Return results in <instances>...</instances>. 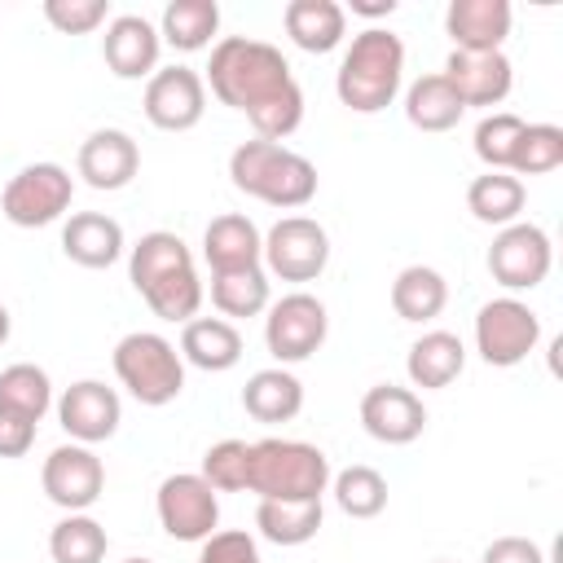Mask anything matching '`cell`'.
<instances>
[{
  "label": "cell",
  "mask_w": 563,
  "mask_h": 563,
  "mask_svg": "<svg viewBox=\"0 0 563 563\" xmlns=\"http://www.w3.org/2000/svg\"><path fill=\"white\" fill-rule=\"evenodd\" d=\"M202 84L211 97L251 119L260 141H286L303 123V88L290 75V62L268 40L224 35L211 48Z\"/></svg>",
  "instance_id": "1"
},
{
  "label": "cell",
  "mask_w": 563,
  "mask_h": 563,
  "mask_svg": "<svg viewBox=\"0 0 563 563\" xmlns=\"http://www.w3.org/2000/svg\"><path fill=\"white\" fill-rule=\"evenodd\" d=\"M128 277L136 286V295L150 303V312L163 321L185 325L198 317V308L207 299L194 251L185 246V238H176L167 229L141 233L136 246H128Z\"/></svg>",
  "instance_id": "2"
},
{
  "label": "cell",
  "mask_w": 563,
  "mask_h": 563,
  "mask_svg": "<svg viewBox=\"0 0 563 563\" xmlns=\"http://www.w3.org/2000/svg\"><path fill=\"white\" fill-rule=\"evenodd\" d=\"M405 84V44L387 26H365L352 35L339 70L334 92L352 114H378L400 97Z\"/></svg>",
  "instance_id": "3"
},
{
  "label": "cell",
  "mask_w": 563,
  "mask_h": 563,
  "mask_svg": "<svg viewBox=\"0 0 563 563\" xmlns=\"http://www.w3.org/2000/svg\"><path fill=\"white\" fill-rule=\"evenodd\" d=\"M229 180L246 198L268 202L277 211H299L317 198V167L303 154H295L277 141H260V136L242 141L229 154Z\"/></svg>",
  "instance_id": "4"
},
{
  "label": "cell",
  "mask_w": 563,
  "mask_h": 563,
  "mask_svg": "<svg viewBox=\"0 0 563 563\" xmlns=\"http://www.w3.org/2000/svg\"><path fill=\"white\" fill-rule=\"evenodd\" d=\"M330 457L308 440L264 435L251 444V484L260 501H321L330 493Z\"/></svg>",
  "instance_id": "5"
},
{
  "label": "cell",
  "mask_w": 563,
  "mask_h": 563,
  "mask_svg": "<svg viewBox=\"0 0 563 563\" xmlns=\"http://www.w3.org/2000/svg\"><path fill=\"white\" fill-rule=\"evenodd\" d=\"M110 365H114V378L128 387V396L150 409H163L185 391V361H180L176 343L154 330L123 334L114 343Z\"/></svg>",
  "instance_id": "6"
},
{
  "label": "cell",
  "mask_w": 563,
  "mask_h": 563,
  "mask_svg": "<svg viewBox=\"0 0 563 563\" xmlns=\"http://www.w3.org/2000/svg\"><path fill=\"white\" fill-rule=\"evenodd\" d=\"M75 198V176L62 163H26L22 172L9 176L0 194V211L18 229H44L70 211Z\"/></svg>",
  "instance_id": "7"
},
{
  "label": "cell",
  "mask_w": 563,
  "mask_h": 563,
  "mask_svg": "<svg viewBox=\"0 0 563 563\" xmlns=\"http://www.w3.org/2000/svg\"><path fill=\"white\" fill-rule=\"evenodd\" d=\"M537 343H541V317L523 299L501 295L475 312V352L484 365L510 369V365L528 361L537 352Z\"/></svg>",
  "instance_id": "8"
},
{
  "label": "cell",
  "mask_w": 563,
  "mask_h": 563,
  "mask_svg": "<svg viewBox=\"0 0 563 563\" xmlns=\"http://www.w3.org/2000/svg\"><path fill=\"white\" fill-rule=\"evenodd\" d=\"M330 334V312L317 295L308 290H290L277 303H268L264 317V347L277 365H299L308 361Z\"/></svg>",
  "instance_id": "9"
},
{
  "label": "cell",
  "mask_w": 563,
  "mask_h": 563,
  "mask_svg": "<svg viewBox=\"0 0 563 563\" xmlns=\"http://www.w3.org/2000/svg\"><path fill=\"white\" fill-rule=\"evenodd\" d=\"M264 273L282 282H317L330 264V233L312 216H282L264 233Z\"/></svg>",
  "instance_id": "10"
},
{
  "label": "cell",
  "mask_w": 563,
  "mask_h": 563,
  "mask_svg": "<svg viewBox=\"0 0 563 563\" xmlns=\"http://www.w3.org/2000/svg\"><path fill=\"white\" fill-rule=\"evenodd\" d=\"M154 515L172 541H207L220 528V497L198 471H176L158 484Z\"/></svg>",
  "instance_id": "11"
},
{
  "label": "cell",
  "mask_w": 563,
  "mask_h": 563,
  "mask_svg": "<svg viewBox=\"0 0 563 563\" xmlns=\"http://www.w3.org/2000/svg\"><path fill=\"white\" fill-rule=\"evenodd\" d=\"M554 264V246L550 233L532 220H515L506 229H497L493 246H488V273L501 290H537L550 277Z\"/></svg>",
  "instance_id": "12"
},
{
  "label": "cell",
  "mask_w": 563,
  "mask_h": 563,
  "mask_svg": "<svg viewBox=\"0 0 563 563\" xmlns=\"http://www.w3.org/2000/svg\"><path fill=\"white\" fill-rule=\"evenodd\" d=\"M40 484L44 497L53 506H62L66 515H84L97 506V497L106 493V466L88 444H57L44 466H40Z\"/></svg>",
  "instance_id": "13"
},
{
  "label": "cell",
  "mask_w": 563,
  "mask_h": 563,
  "mask_svg": "<svg viewBox=\"0 0 563 563\" xmlns=\"http://www.w3.org/2000/svg\"><path fill=\"white\" fill-rule=\"evenodd\" d=\"M141 110L158 132H189L207 114V84L194 66H158L145 79Z\"/></svg>",
  "instance_id": "14"
},
{
  "label": "cell",
  "mask_w": 563,
  "mask_h": 563,
  "mask_svg": "<svg viewBox=\"0 0 563 563\" xmlns=\"http://www.w3.org/2000/svg\"><path fill=\"white\" fill-rule=\"evenodd\" d=\"M53 409H57V422H62V431L75 440V444H101V440H110L114 431H119V422H123V400H119V391L114 387H106L101 378H79V383H70L57 400H53Z\"/></svg>",
  "instance_id": "15"
},
{
  "label": "cell",
  "mask_w": 563,
  "mask_h": 563,
  "mask_svg": "<svg viewBox=\"0 0 563 563\" xmlns=\"http://www.w3.org/2000/svg\"><path fill=\"white\" fill-rule=\"evenodd\" d=\"M75 172L84 176L88 189H101V194L128 189L141 172V145L123 128H97L84 136L75 154Z\"/></svg>",
  "instance_id": "16"
},
{
  "label": "cell",
  "mask_w": 563,
  "mask_h": 563,
  "mask_svg": "<svg viewBox=\"0 0 563 563\" xmlns=\"http://www.w3.org/2000/svg\"><path fill=\"white\" fill-rule=\"evenodd\" d=\"M440 75L449 79V88L457 92V101H462L466 110H471V106L493 110V106H501V101L510 97V88H515V66H510V57H506L501 48H497V53H462V48H453Z\"/></svg>",
  "instance_id": "17"
},
{
  "label": "cell",
  "mask_w": 563,
  "mask_h": 563,
  "mask_svg": "<svg viewBox=\"0 0 563 563\" xmlns=\"http://www.w3.org/2000/svg\"><path fill=\"white\" fill-rule=\"evenodd\" d=\"M361 427L378 440V444H413L427 427V405L413 387H396V383H378L361 396Z\"/></svg>",
  "instance_id": "18"
},
{
  "label": "cell",
  "mask_w": 563,
  "mask_h": 563,
  "mask_svg": "<svg viewBox=\"0 0 563 563\" xmlns=\"http://www.w3.org/2000/svg\"><path fill=\"white\" fill-rule=\"evenodd\" d=\"M158 53H163V35L150 18L141 13H119L106 22L101 35V57L110 66V75L119 79H150L158 70Z\"/></svg>",
  "instance_id": "19"
},
{
  "label": "cell",
  "mask_w": 563,
  "mask_h": 563,
  "mask_svg": "<svg viewBox=\"0 0 563 563\" xmlns=\"http://www.w3.org/2000/svg\"><path fill=\"white\" fill-rule=\"evenodd\" d=\"M510 0H453L444 9V31L462 53H497L510 35Z\"/></svg>",
  "instance_id": "20"
},
{
  "label": "cell",
  "mask_w": 563,
  "mask_h": 563,
  "mask_svg": "<svg viewBox=\"0 0 563 563\" xmlns=\"http://www.w3.org/2000/svg\"><path fill=\"white\" fill-rule=\"evenodd\" d=\"M202 260L211 264V273H238V268H255L264 260V233L255 229L251 216L242 211H224L202 229Z\"/></svg>",
  "instance_id": "21"
},
{
  "label": "cell",
  "mask_w": 563,
  "mask_h": 563,
  "mask_svg": "<svg viewBox=\"0 0 563 563\" xmlns=\"http://www.w3.org/2000/svg\"><path fill=\"white\" fill-rule=\"evenodd\" d=\"M62 251L79 268H110L128 251L123 224L114 216H106V211H75L62 224Z\"/></svg>",
  "instance_id": "22"
},
{
  "label": "cell",
  "mask_w": 563,
  "mask_h": 563,
  "mask_svg": "<svg viewBox=\"0 0 563 563\" xmlns=\"http://www.w3.org/2000/svg\"><path fill=\"white\" fill-rule=\"evenodd\" d=\"M180 361L207 374H224L242 361V334L224 317H194L180 330Z\"/></svg>",
  "instance_id": "23"
},
{
  "label": "cell",
  "mask_w": 563,
  "mask_h": 563,
  "mask_svg": "<svg viewBox=\"0 0 563 563\" xmlns=\"http://www.w3.org/2000/svg\"><path fill=\"white\" fill-rule=\"evenodd\" d=\"M462 369H466V343H462L453 330H427L422 339L409 343L405 374H409L413 387L440 391V387H449Z\"/></svg>",
  "instance_id": "24"
},
{
  "label": "cell",
  "mask_w": 563,
  "mask_h": 563,
  "mask_svg": "<svg viewBox=\"0 0 563 563\" xmlns=\"http://www.w3.org/2000/svg\"><path fill=\"white\" fill-rule=\"evenodd\" d=\"M282 22L290 44L303 53H334L347 35V9L339 0H290Z\"/></svg>",
  "instance_id": "25"
},
{
  "label": "cell",
  "mask_w": 563,
  "mask_h": 563,
  "mask_svg": "<svg viewBox=\"0 0 563 563\" xmlns=\"http://www.w3.org/2000/svg\"><path fill=\"white\" fill-rule=\"evenodd\" d=\"M242 409L255 418V422H290L299 418L303 409V383L286 369V365H268V369H255L242 387Z\"/></svg>",
  "instance_id": "26"
},
{
  "label": "cell",
  "mask_w": 563,
  "mask_h": 563,
  "mask_svg": "<svg viewBox=\"0 0 563 563\" xmlns=\"http://www.w3.org/2000/svg\"><path fill=\"white\" fill-rule=\"evenodd\" d=\"M444 303H449V282H444L440 268L409 264V268L396 273V282H391V308H396L400 321L427 325V321H435L444 312Z\"/></svg>",
  "instance_id": "27"
},
{
  "label": "cell",
  "mask_w": 563,
  "mask_h": 563,
  "mask_svg": "<svg viewBox=\"0 0 563 563\" xmlns=\"http://www.w3.org/2000/svg\"><path fill=\"white\" fill-rule=\"evenodd\" d=\"M466 106L457 101V92L449 88V79L435 70V75H418L409 88H405V119L418 128V132H453L462 123Z\"/></svg>",
  "instance_id": "28"
},
{
  "label": "cell",
  "mask_w": 563,
  "mask_h": 563,
  "mask_svg": "<svg viewBox=\"0 0 563 563\" xmlns=\"http://www.w3.org/2000/svg\"><path fill=\"white\" fill-rule=\"evenodd\" d=\"M523 202H528V189L510 172H484V176H475L466 185V211L479 224H493V229L515 224L523 216Z\"/></svg>",
  "instance_id": "29"
},
{
  "label": "cell",
  "mask_w": 563,
  "mask_h": 563,
  "mask_svg": "<svg viewBox=\"0 0 563 563\" xmlns=\"http://www.w3.org/2000/svg\"><path fill=\"white\" fill-rule=\"evenodd\" d=\"M220 31V4L216 0H172L158 18V35L163 44L180 48V53H198L216 40Z\"/></svg>",
  "instance_id": "30"
},
{
  "label": "cell",
  "mask_w": 563,
  "mask_h": 563,
  "mask_svg": "<svg viewBox=\"0 0 563 563\" xmlns=\"http://www.w3.org/2000/svg\"><path fill=\"white\" fill-rule=\"evenodd\" d=\"M321 501H260L255 506V532L273 545H308L321 532Z\"/></svg>",
  "instance_id": "31"
},
{
  "label": "cell",
  "mask_w": 563,
  "mask_h": 563,
  "mask_svg": "<svg viewBox=\"0 0 563 563\" xmlns=\"http://www.w3.org/2000/svg\"><path fill=\"white\" fill-rule=\"evenodd\" d=\"M211 303L216 312L229 317H260L268 312V273L264 264L255 268H238V273H211Z\"/></svg>",
  "instance_id": "32"
},
{
  "label": "cell",
  "mask_w": 563,
  "mask_h": 563,
  "mask_svg": "<svg viewBox=\"0 0 563 563\" xmlns=\"http://www.w3.org/2000/svg\"><path fill=\"white\" fill-rule=\"evenodd\" d=\"M0 405L40 422L53 409V378L48 369H40L35 361H18L9 369H0Z\"/></svg>",
  "instance_id": "33"
},
{
  "label": "cell",
  "mask_w": 563,
  "mask_h": 563,
  "mask_svg": "<svg viewBox=\"0 0 563 563\" xmlns=\"http://www.w3.org/2000/svg\"><path fill=\"white\" fill-rule=\"evenodd\" d=\"M110 550L106 528L84 510V515H66L53 523L48 532V554L53 563H101Z\"/></svg>",
  "instance_id": "34"
},
{
  "label": "cell",
  "mask_w": 563,
  "mask_h": 563,
  "mask_svg": "<svg viewBox=\"0 0 563 563\" xmlns=\"http://www.w3.org/2000/svg\"><path fill=\"white\" fill-rule=\"evenodd\" d=\"M330 493L334 506L352 519H374L387 510V479L374 466H343L339 475H330Z\"/></svg>",
  "instance_id": "35"
},
{
  "label": "cell",
  "mask_w": 563,
  "mask_h": 563,
  "mask_svg": "<svg viewBox=\"0 0 563 563\" xmlns=\"http://www.w3.org/2000/svg\"><path fill=\"white\" fill-rule=\"evenodd\" d=\"M523 136V119L510 114V110H488L479 123H475V158L488 167V172H510V158H515V145Z\"/></svg>",
  "instance_id": "36"
},
{
  "label": "cell",
  "mask_w": 563,
  "mask_h": 563,
  "mask_svg": "<svg viewBox=\"0 0 563 563\" xmlns=\"http://www.w3.org/2000/svg\"><path fill=\"white\" fill-rule=\"evenodd\" d=\"M563 167V128L559 123H523V136L510 158V176H550Z\"/></svg>",
  "instance_id": "37"
},
{
  "label": "cell",
  "mask_w": 563,
  "mask_h": 563,
  "mask_svg": "<svg viewBox=\"0 0 563 563\" xmlns=\"http://www.w3.org/2000/svg\"><path fill=\"white\" fill-rule=\"evenodd\" d=\"M216 493H246L251 484V444L246 440H220L202 453V471H198Z\"/></svg>",
  "instance_id": "38"
},
{
  "label": "cell",
  "mask_w": 563,
  "mask_h": 563,
  "mask_svg": "<svg viewBox=\"0 0 563 563\" xmlns=\"http://www.w3.org/2000/svg\"><path fill=\"white\" fill-rule=\"evenodd\" d=\"M44 18L62 35H92L110 22V0H44Z\"/></svg>",
  "instance_id": "39"
},
{
  "label": "cell",
  "mask_w": 563,
  "mask_h": 563,
  "mask_svg": "<svg viewBox=\"0 0 563 563\" xmlns=\"http://www.w3.org/2000/svg\"><path fill=\"white\" fill-rule=\"evenodd\" d=\"M194 563H264L260 545L251 532L242 528H216L207 541H198V559Z\"/></svg>",
  "instance_id": "40"
},
{
  "label": "cell",
  "mask_w": 563,
  "mask_h": 563,
  "mask_svg": "<svg viewBox=\"0 0 563 563\" xmlns=\"http://www.w3.org/2000/svg\"><path fill=\"white\" fill-rule=\"evenodd\" d=\"M35 427L40 422H31V418H22V413L0 405V457H26L31 444H35Z\"/></svg>",
  "instance_id": "41"
},
{
  "label": "cell",
  "mask_w": 563,
  "mask_h": 563,
  "mask_svg": "<svg viewBox=\"0 0 563 563\" xmlns=\"http://www.w3.org/2000/svg\"><path fill=\"white\" fill-rule=\"evenodd\" d=\"M479 563H545V550L532 537H497L484 545Z\"/></svg>",
  "instance_id": "42"
},
{
  "label": "cell",
  "mask_w": 563,
  "mask_h": 563,
  "mask_svg": "<svg viewBox=\"0 0 563 563\" xmlns=\"http://www.w3.org/2000/svg\"><path fill=\"white\" fill-rule=\"evenodd\" d=\"M352 13H361V18H391L396 0H352Z\"/></svg>",
  "instance_id": "43"
},
{
  "label": "cell",
  "mask_w": 563,
  "mask_h": 563,
  "mask_svg": "<svg viewBox=\"0 0 563 563\" xmlns=\"http://www.w3.org/2000/svg\"><path fill=\"white\" fill-rule=\"evenodd\" d=\"M9 330H13V321H9V308H4V303H0V343H4V339H9Z\"/></svg>",
  "instance_id": "44"
},
{
  "label": "cell",
  "mask_w": 563,
  "mask_h": 563,
  "mask_svg": "<svg viewBox=\"0 0 563 563\" xmlns=\"http://www.w3.org/2000/svg\"><path fill=\"white\" fill-rule=\"evenodd\" d=\"M123 563H154V559H123Z\"/></svg>",
  "instance_id": "45"
},
{
  "label": "cell",
  "mask_w": 563,
  "mask_h": 563,
  "mask_svg": "<svg viewBox=\"0 0 563 563\" xmlns=\"http://www.w3.org/2000/svg\"><path fill=\"white\" fill-rule=\"evenodd\" d=\"M435 563H449V559H435Z\"/></svg>",
  "instance_id": "46"
}]
</instances>
